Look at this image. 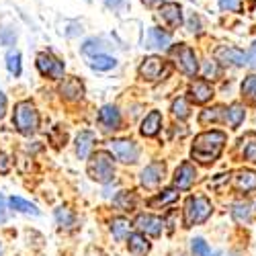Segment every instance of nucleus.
<instances>
[{"label": "nucleus", "mask_w": 256, "mask_h": 256, "mask_svg": "<svg viewBox=\"0 0 256 256\" xmlns=\"http://www.w3.org/2000/svg\"><path fill=\"white\" fill-rule=\"evenodd\" d=\"M94 142H96L94 132L84 130V132H80V134H78V138H76V154H78V158H80V160L90 158Z\"/></svg>", "instance_id": "4468645a"}, {"label": "nucleus", "mask_w": 256, "mask_h": 256, "mask_svg": "<svg viewBox=\"0 0 256 256\" xmlns=\"http://www.w3.org/2000/svg\"><path fill=\"white\" fill-rule=\"evenodd\" d=\"M50 142H52V146L56 148V150H60L62 146H66V142H68V134L64 132V127H62V125H56L54 130L50 132Z\"/></svg>", "instance_id": "2f4dec72"}, {"label": "nucleus", "mask_w": 256, "mask_h": 256, "mask_svg": "<svg viewBox=\"0 0 256 256\" xmlns=\"http://www.w3.org/2000/svg\"><path fill=\"white\" fill-rule=\"evenodd\" d=\"M113 203L121 209V211H134L138 205V197L134 190H119L117 197L113 199Z\"/></svg>", "instance_id": "4be33fe9"}, {"label": "nucleus", "mask_w": 256, "mask_h": 256, "mask_svg": "<svg viewBox=\"0 0 256 256\" xmlns=\"http://www.w3.org/2000/svg\"><path fill=\"white\" fill-rule=\"evenodd\" d=\"M98 123L104 132H115L121 125V113L117 111V106L113 104H104L98 111Z\"/></svg>", "instance_id": "ddd939ff"}, {"label": "nucleus", "mask_w": 256, "mask_h": 256, "mask_svg": "<svg viewBox=\"0 0 256 256\" xmlns=\"http://www.w3.org/2000/svg\"><path fill=\"white\" fill-rule=\"evenodd\" d=\"M244 117H246V111H244V106L240 104V102H234V104H230V109H228V123L232 125V130H238V127L242 125V121H244Z\"/></svg>", "instance_id": "c85d7f7f"}, {"label": "nucleus", "mask_w": 256, "mask_h": 256, "mask_svg": "<svg viewBox=\"0 0 256 256\" xmlns=\"http://www.w3.org/2000/svg\"><path fill=\"white\" fill-rule=\"evenodd\" d=\"M56 222H58V226L62 228V230H76V226H78V220H76V216H74V211L72 209H68V207H60V209H56Z\"/></svg>", "instance_id": "412c9836"}, {"label": "nucleus", "mask_w": 256, "mask_h": 256, "mask_svg": "<svg viewBox=\"0 0 256 256\" xmlns=\"http://www.w3.org/2000/svg\"><path fill=\"white\" fill-rule=\"evenodd\" d=\"M117 66V60L111 58V56H102V54H96L92 56L90 60V68L96 70V72H106V70H113Z\"/></svg>", "instance_id": "bb28decb"}, {"label": "nucleus", "mask_w": 256, "mask_h": 256, "mask_svg": "<svg viewBox=\"0 0 256 256\" xmlns=\"http://www.w3.org/2000/svg\"><path fill=\"white\" fill-rule=\"evenodd\" d=\"M160 16L162 20L170 27V29H176L182 25V12H180V6L176 2H166L160 6Z\"/></svg>", "instance_id": "2eb2a0df"}, {"label": "nucleus", "mask_w": 256, "mask_h": 256, "mask_svg": "<svg viewBox=\"0 0 256 256\" xmlns=\"http://www.w3.org/2000/svg\"><path fill=\"white\" fill-rule=\"evenodd\" d=\"M10 170V160L4 152H0V174H6Z\"/></svg>", "instance_id": "a19ab883"}, {"label": "nucleus", "mask_w": 256, "mask_h": 256, "mask_svg": "<svg viewBox=\"0 0 256 256\" xmlns=\"http://www.w3.org/2000/svg\"><path fill=\"white\" fill-rule=\"evenodd\" d=\"M4 113H6V96L2 90H0V119L4 117Z\"/></svg>", "instance_id": "79ce46f5"}, {"label": "nucleus", "mask_w": 256, "mask_h": 256, "mask_svg": "<svg viewBox=\"0 0 256 256\" xmlns=\"http://www.w3.org/2000/svg\"><path fill=\"white\" fill-rule=\"evenodd\" d=\"M242 94L250 100H256V74L246 76V80L242 82Z\"/></svg>", "instance_id": "f704fd0d"}, {"label": "nucleus", "mask_w": 256, "mask_h": 256, "mask_svg": "<svg viewBox=\"0 0 256 256\" xmlns=\"http://www.w3.org/2000/svg\"><path fill=\"white\" fill-rule=\"evenodd\" d=\"M121 2H123V0H104V4L109 6V8H117Z\"/></svg>", "instance_id": "49530a36"}, {"label": "nucleus", "mask_w": 256, "mask_h": 256, "mask_svg": "<svg viewBox=\"0 0 256 256\" xmlns=\"http://www.w3.org/2000/svg\"><path fill=\"white\" fill-rule=\"evenodd\" d=\"M0 37H2V44H4V46H10V44H12V39H14V35H10L6 29L2 31V35H0Z\"/></svg>", "instance_id": "a18cd8bd"}, {"label": "nucleus", "mask_w": 256, "mask_h": 256, "mask_svg": "<svg viewBox=\"0 0 256 256\" xmlns=\"http://www.w3.org/2000/svg\"><path fill=\"white\" fill-rule=\"evenodd\" d=\"M188 31H193V33L201 31V18L197 14H190V18H188Z\"/></svg>", "instance_id": "ea45409f"}, {"label": "nucleus", "mask_w": 256, "mask_h": 256, "mask_svg": "<svg viewBox=\"0 0 256 256\" xmlns=\"http://www.w3.org/2000/svg\"><path fill=\"white\" fill-rule=\"evenodd\" d=\"M12 125L16 127V132L23 136H33L39 130V113L31 100H20L14 106Z\"/></svg>", "instance_id": "7ed1b4c3"}, {"label": "nucleus", "mask_w": 256, "mask_h": 256, "mask_svg": "<svg viewBox=\"0 0 256 256\" xmlns=\"http://www.w3.org/2000/svg\"><path fill=\"white\" fill-rule=\"evenodd\" d=\"M236 186L240 190H244V193L254 190L256 188V172H252V170H240L236 174Z\"/></svg>", "instance_id": "a878e982"}, {"label": "nucleus", "mask_w": 256, "mask_h": 256, "mask_svg": "<svg viewBox=\"0 0 256 256\" xmlns=\"http://www.w3.org/2000/svg\"><path fill=\"white\" fill-rule=\"evenodd\" d=\"M226 140H228V136L218 130L199 134L193 142V148H190V158L197 160L199 164H213L220 158L224 146H226Z\"/></svg>", "instance_id": "f257e3e1"}, {"label": "nucleus", "mask_w": 256, "mask_h": 256, "mask_svg": "<svg viewBox=\"0 0 256 256\" xmlns=\"http://www.w3.org/2000/svg\"><path fill=\"white\" fill-rule=\"evenodd\" d=\"M170 74V66L158 56H150V58H146L142 62V66H140V76L148 82H158L162 78H166Z\"/></svg>", "instance_id": "423d86ee"}, {"label": "nucleus", "mask_w": 256, "mask_h": 256, "mask_svg": "<svg viewBox=\"0 0 256 256\" xmlns=\"http://www.w3.org/2000/svg\"><path fill=\"white\" fill-rule=\"evenodd\" d=\"M6 68H8V72L12 76H20V54L16 50L8 52V56H6Z\"/></svg>", "instance_id": "72a5a7b5"}, {"label": "nucleus", "mask_w": 256, "mask_h": 256, "mask_svg": "<svg viewBox=\"0 0 256 256\" xmlns=\"http://www.w3.org/2000/svg\"><path fill=\"white\" fill-rule=\"evenodd\" d=\"M127 248L136 256H146L150 252V242L146 240L144 234H130V236H127Z\"/></svg>", "instance_id": "6ab92c4d"}, {"label": "nucleus", "mask_w": 256, "mask_h": 256, "mask_svg": "<svg viewBox=\"0 0 256 256\" xmlns=\"http://www.w3.org/2000/svg\"><path fill=\"white\" fill-rule=\"evenodd\" d=\"M86 172L94 182L100 184H109L115 176V164H113V156L104 150H98L94 154H90Z\"/></svg>", "instance_id": "f03ea898"}, {"label": "nucleus", "mask_w": 256, "mask_h": 256, "mask_svg": "<svg viewBox=\"0 0 256 256\" xmlns=\"http://www.w3.org/2000/svg\"><path fill=\"white\" fill-rule=\"evenodd\" d=\"M160 127H162V115L160 111H150L146 115V119L142 121V136L146 138H154L158 132H160Z\"/></svg>", "instance_id": "a211bd4d"}, {"label": "nucleus", "mask_w": 256, "mask_h": 256, "mask_svg": "<svg viewBox=\"0 0 256 256\" xmlns=\"http://www.w3.org/2000/svg\"><path fill=\"white\" fill-rule=\"evenodd\" d=\"M178 199V190L176 186L174 188H164L162 193H158L156 197H152L150 201H148V207H152V209H160V207H166L170 203H174Z\"/></svg>", "instance_id": "aec40b11"}, {"label": "nucleus", "mask_w": 256, "mask_h": 256, "mask_svg": "<svg viewBox=\"0 0 256 256\" xmlns=\"http://www.w3.org/2000/svg\"><path fill=\"white\" fill-rule=\"evenodd\" d=\"M190 248H193L195 256H220V252L211 250L203 238H193V240H190Z\"/></svg>", "instance_id": "7c9ffc66"}, {"label": "nucleus", "mask_w": 256, "mask_h": 256, "mask_svg": "<svg viewBox=\"0 0 256 256\" xmlns=\"http://www.w3.org/2000/svg\"><path fill=\"white\" fill-rule=\"evenodd\" d=\"M6 222V205H4V199L0 197V224Z\"/></svg>", "instance_id": "c03bdc74"}, {"label": "nucleus", "mask_w": 256, "mask_h": 256, "mask_svg": "<svg viewBox=\"0 0 256 256\" xmlns=\"http://www.w3.org/2000/svg\"><path fill=\"white\" fill-rule=\"evenodd\" d=\"M248 66L256 68V44L252 46V50H250V54H248Z\"/></svg>", "instance_id": "37998d69"}, {"label": "nucleus", "mask_w": 256, "mask_h": 256, "mask_svg": "<svg viewBox=\"0 0 256 256\" xmlns=\"http://www.w3.org/2000/svg\"><path fill=\"white\" fill-rule=\"evenodd\" d=\"M216 60L220 64H230V66H246L248 64V54L234 46H220L216 50Z\"/></svg>", "instance_id": "1a4fd4ad"}, {"label": "nucleus", "mask_w": 256, "mask_h": 256, "mask_svg": "<svg viewBox=\"0 0 256 256\" xmlns=\"http://www.w3.org/2000/svg\"><path fill=\"white\" fill-rule=\"evenodd\" d=\"M102 48V41L100 39H88L86 44L82 46V54H86V56H96Z\"/></svg>", "instance_id": "e433bc0d"}, {"label": "nucleus", "mask_w": 256, "mask_h": 256, "mask_svg": "<svg viewBox=\"0 0 256 256\" xmlns=\"http://www.w3.org/2000/svg\"><path fill=\"white\" fill-rule=\"evenodd\" d=\"M170 44V35L164 33L162 29L158 27H152L150 31H148V48H168Z\"/></svg>", "instance_id": "b1692460"}, {"label": "nucleus", "mask_w": 256, "mask_h": 256, "mask_svg": "<svg viewBox=\"0 0 256 256\" xmlns=\"http://www.w3.org/2000/svg\"><path fill=\"white\" fill-rule=\"evenodd\" d=\"M134 226L142 234H148V236H154L156 238V236H160V234H162L166 222L160 220V218H156V216H138L136 222H134Z\"/></svg>", "instance_id": "9b49d317"}, {"label": "nucleus", "mask_w": 256, "mask_h": 256, "mask_svg": "<svg viewBox=\"0 0 256 256\" xmlns=\"http://www.w3.org/2000/svg\"><path fill=\"white\" fill-rule=\"evenodd\" d=\"M35 64H37V70L41 72V76H48L52 80L64 78V62H60L52 54H48V52L39 54L37 60H35Z\"/></svg>", "instance_id": "0eeeda50"}, {"label": "nucleus", "mask_w": 256, "mask_h": 256, "mask_svg": "<svg viewBox=\"0 0 256 256\" xmlns=\"http://www.w3.org/2000/svg\"><path fill=\"white\" fill-rule=\"evenodd\" d=\"M240 144H242V156L248 160V162H252V164H256V134H246L242 140H240Z\"/></svg>", "instance_id": "393cba45"}, {"label": "nucleus", "mask_w": 256, "mask_h": 256, "mask_svg": "<svg viewBox=\"0 0 256 256\" xmlns=\"http://www.w3.org/2000/svg\"><path fill=\"white\" fill-rule=\"evenodd\" d=\"M146 4H154V2H162V0H144Z\"/></svg>", "instance_id": "de8ad7c7"}, {"label": "nucleus", "mask_w": 256, "mask_h": 256, "mask_svg": "<svg viewBox=\"0 0 256 256\" xmlns=\"http://www.w3.org/2000/svg\"><path fill=\"white\" fill-rule=\"evenodd\" d=\"M130 228H132V224H130V220H125V218H115L113 222H111V234H113V238L115 240H125L127 236H130Z\"/></svg>", "instance_id": "cd10ccee"}, {"label": "nucleus", "mask_w": 256, "mask_h": 256, "mask_svg": "<svg viewBox=\"0 0 256 256\" xmlns=\"http://www.w3.org/2000/svg\"><path fill=\"white\" fill-rule=\"evenodd\" d=\"M220 6L228 12H240L242 10V0H220Z\"/></svg>", "instance_id": "4c0bfd02"}, {"label": "nucleus", "mask_w": 256, "mask_h": 256, "mask_svg": "<svg viewBox=\"0 0 256 256\" xmlns=\"http://www.w3.org/2000/svg\"><path fill=\"white\" fill-rule=\"evenodd\" d=\"M111 152L123 164H136L138 158H140V148L132 140H113L111 142Z\"/></svg>", "instance_id": "6e6552de"}, {"label": "nucleus", "mask_w": 256, "mask_h": 256, "mask_svg": "<svg viewBox=\"0 0 256 256\" xmlns=\"http://www.w3.org/2000/svg\"><path fill=\"white\" fill-rule=\"evenodd\" d=\"M188 94H190V98H193L197 104H205L207 100H211L213 88H211V84L207 80H195L188 86Z\"/></svg>", "instance_id": "dca6fc26"}, {"label": "nucleus", "mask_w": 256, "mask_h": 256, "mask_svg": "<svg viewBox=\"0 0 256 256\" xmlns=\"http://www.w3.org/2000/svg\"><path fill=\"white\" fill-rule=\"evenodd\" d=\"M222 119H228V109H224V106H211V109L201 111V115H199V123L201 125L218 123Z\"/></svg>", "instance_id": "5701e85b"}, {"label": "nucleus", "mask_w": 256, "mask_h": 256, "mask_svg": "<svg viewBox=\"0 0 256 256\" xmlns=\"http://www.w3.org/2000/svg\"><path fill=\"white\" fill-rule=\"evenodd\" d=\"M195 176H197V170L190 162H182L176 170H174V186L178 190H186L193 186L195 182Z\"/></svg>", "instance_id": "f8f14e48"}, {"label": "nucleus", "mask_w": 256, "mask_h": 256, "mask_svg": "<svg viewBox=\"0 0 256 256\" xmlns=\"http://www.w3.org/2000/svg\"><path fill=\"white\" fill-rule=\"evenodd\" d=\"M60 92L64 98H68V100H80L84 96V86H82V82L78 78H66L62 82V86H60Z\"/></svg>", "instance_id": "f3484780"}, {"label": "nucleus", "mask_w": 256, "mask_h": 256, "mask_svg": "<svg viewBox=\"0 0 256 256\" xmlns=\"http://www.w3.org/2000/svg\"><path fill=\"white\" fill-rule=\"evenodd\" d=\"M232 216H234V220H236L238 224L250 222V207H248L246 203H238V205H234Z\"/></svg>", "instance_id": "c9c22d12"}, {"label": "nucleus", "mask_w": 256, "mask_h": 256, "mask_svg": "<svg viewBox=\"0 0 256 256\" xmlns=\"http://www.w3.org/2000/svg\"><path fill=\"white\" fill-rule=\"evenodd\" d=\"M170 56L174 58L176 66L180 68V72H182V74H186V76H195V74L199 72L197 56H195V52L190 50L188 46H184V44L174 46L172 50H170Z\"/></svg>", "instance_id": "39448f33"}, {"label": "nucleus", "mask_w": 256, "mask_h": 256, "mask_svg": "<svg viewBox=\"0 0 256 256\" xmlns=\"http://www.w3.org/2000/svg\"><path fill=\"white\" fill-rule=\"evenodd\" d=\"M164 172H166V166L164 162H152V164H148L144 170H142V174H140V180L146 188H154L162 182L164 178Z\"/></svg>", "instance_id": "9d476101"}, {"label": "nucleus", "mask_w": 256, "mask_h": 256, "mask_svg": "<svg viewBox=\"0 0 256 256\" xmlns=\"http://www.w3.org/2000/svg\"><path fill=\"white\" fill-rule=\"evenodd\" d=\"M8 205H10L12 209L20 211V213H27V216H39V209H37L33 203L20 199V197H10V199H8Z\"/></svg>", "instance_id": "c756f323"}, {"label": "nucleus", "mask_w": 256, "mask_h": 256, "mask_svg": "<svg viewBox=\"0 0 256 256\" xmlns=\"http://www.w3.org/2000/svg\"><path fill=\"white\" fill-rule=\"evenodd\" d=\"M211 201L207 197H188L184 203V228H193L199 224H205L211 216Z\"/></svg>", "instance_id": "20e7f679"}, {"label": "nucleus", "mask_w": 256, "mask_h": 256, "mask_svg": "<svg viewBox=\"0 0 256 256\" xmlns=\"http://www.w3.org/2000/svg\"><path fill=\"white\" fill-rule=\"evenodd\" d=\"M170 111H172V115H174L176 119H186L188 113H190L188 102H186L182 96H178V98L172 100V106H170Z\"/></svg>", "instance_id": "473e14b6"}, {"label": "nucleus", "mask_w": 256, "mask_h": 256, "mask_svg": "<svg viewBox=\"0 0 256 256\" xmlns=\"http://www.w3.org/2000/svg\"><path fill=\"white\" fill-rule=\"evenodd\" d=\"M203 72H205L207 78H216V76L220 74V70H218V60H216V62H205Z\"/></svg>", "instance_id": "58836bf2"}]
</instances>
